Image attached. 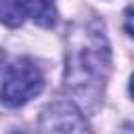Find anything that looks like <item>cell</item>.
I'll return each instance as SVG.
<instances>
[{
    "label": "cell",
    "mask_w": 134,
    "mask_h": 134,
    "mask_svg": "<svg viewBox=\"0 0 134 134\" xmlns=\"http://www.w3.org/2000/svg\"><path fill=\"white\" fill-rule=\"evenodd\" d=\"M2 65H4V52H2V48H0V69H2Z\"/></svg>",
    "instance_id": "7"
},
{
    "label": "cell",
    "mask_w": 134,
    "mask_h": 134,
    "mask_svg": "<svg viewBox=\"0 0 134 134\" xmlns=\"http://www.w3.org/2000/svg\"><path fill=\"white\" fill-rule=\"evenodd\" d=\"M42 84L44 80L40 69L29 59H19L6 71V77L0 90V100L6 107H21L40 94Z\"/></svg>",
    "instance_id": "2"
},
{
    "label": "cell",
    "mask_w": 134,
    "mask_h": 134,
    "mask_svg": "<svg viewBox=\"0 0 134 134\" xmlns=\"http://www.w3.org/2000/svg\"><path fill=\"white\" fill-rule=\"evenodd\" d=\"M23 8L19 4V0H0V21L10 25V27H17L23 23Z\"/></svg>",
    "instance_id": "5"
},
{
    "label": "cell",
    "mask_w": 134,
    "mask_h": 134,
    "mask_svg": "<svg viewBox=\"0 0 134 134\" xmlns=\"http://www.w3.org/2000/svg\"><path fill=\"white\" fill-rule=\"evenodd\" d=\"M126 31L128 36H132V8L126 10Z\"/></svg>",
    "instance_id": "6"
},
{
    "label": "cell",
    "mask_w": 134,
    "mask_h": 134,
    "mask_svg": "<svg viewBox=\"0 0 134 134\" xmlns=\"http://www.w3.org/2000/svg\"><path fill=\"white\" fill-rule=\"evenodd\" d=\"M23 13L42 27H52L57 21L54 0H19Z\"/></svg>",
    "instance_id": "4"
},
{
    "label": "cell",
    "mask_w": 134,
    "mask_h": 134,
    "mask_svg": "<svg viewBox=\"0 0 134 134\" xmlns=\"http://www.w3.org/2000/svg\"><path fill=\"white\" fill-rule=\"evenodd\" d=\"M111 71V52L98 19H82L67 34L65 88L86 111H94Z\"/></svg>",
    "instance_id": "1"
},
{
    "label": "cell",
    "mask_w": 134,
    "mask_h": 134,
    "mask_svg": "<svg viewBox=\"0 0 134 134\" xmlns=\"http://www.w3.org/2000/svg\"><path fill=\"white\" fill-rule=\"evenodd\" d=\"M40 130L42 132H84L88 130L80 109L71 100L57 98L44 107L40 115Z\"/></svg>",
    "instance_id": "3"
}]
</instances>
